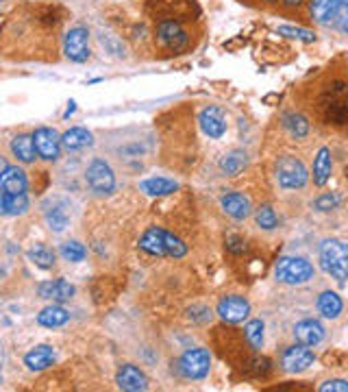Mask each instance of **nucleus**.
Returning <instances> with one entry per match:
<instances>
[{
	"instance_id": "obj_17",
	"label": "nucleus",
	"mask_w": 348,
	"mask_h": 392,
	"mask_svg": "<svg viewBox=\"0 0 348 392\" xmlns=\"http://www.w3.org/2000/svg\"><path fill=\"white\" fill-rule=\"evenodd\" d=\"M220 205L222 209L229 213L231 218L235 220H244L250 216V200L244 196V194H239V192H231V194H224L220 198Z\"/></svg>"
},
{
	"instance_id": "obj_24",
	"label": "nucleus",
	"mask_w": 348,
	"mask_h": 392,
	"mask_svg": "<svg viewBox=\"0 0 348 392\" xmlns=\"http://www.w3.org/2000/svg\"><path fill=\"white\" fill-rule=\"evenodd\" d=\"M248 166V155L244 151H231L226 153V155L220 157V170L226 174V177H237L244 168Z\"/></svg>"
},
{
	"instance_id": "obj_32",
	"label": "nucleus",
	"mask_w": 348,
	"mask_h": 392,
	"mask_svg": "<svg viewBox=\"0 0 348 392\" xmlns=\"http://www.w3.org/2000/svg\"><path fill=\"white\" fill-rule=\"evenodd\" d=\"M285 127L294 138H305L309 133V122L303 116H296V114L285 116Z\"/></svg>"
},
{
	"instance_id": "obj_20",
	"label": "nucleus",
	"mask_w": 348,
	"mask_h": 392,
	"mask_svg": "<svg viewBox=\"0 0 348 392\" xmlns=\"http://www.w3.org/2000/svg\"><path fill=\"white\" fill-rule=\"evenodd\" d=\"M55 362V349L48 347V344H40V347L31 349L24 355V364H27L29 371H44V368L53 366Z\"/></svg>"
},
{
	"instance_id": "obj_37",
	"label": "nucleus",
	"mask_w": 348,
	"mask_h": 392,
	"mask_svg": "<svg viewBox=\"0 0 348 392\" xmlns=\"http://www.w3.org/2000/svg\"><path fill=\"white\" fill-rule=\"evenodd\" d=\"M320 392H348L346 379H329V382L320 384Z\"/></svg>"
},
{
	"instance_id": "obj_15",
	"label": "nucleus",
	"mask_w": 348,
	"mask_h": 392,
	"mask_svg": "<svg viewBox=\"0 0 348 392\" xmlns=\"http://www.w3.org/2000/svg\"><path fill=\"white\" fill-rule=\"evenodd\" d=\"M3 194H27V174L18 166L3 164V177H0Z\"/></svg>"
},
{
	"instance_id": "obj_6",
	"label": "nucleus",
	"mask_w": 348,
	"mask_h": 392,
	"mask_svg": "<svg viewBox=\"0 0 348 392\" xmlns=\"http://www.w3.org/2000/svg\"><path fill=\"white\" fill-rule=\"evenodd\" d=\"M209 366H211V358H209V351L207 349H187L181 360H178V371H181L183 377L187 379H202L207 377L209 373Z\"/></svg>"
},
{
	"instance_id": "obj_26",
	"label": "nucleus",
	"mask_w": 348,
	"mask_h": 392,
	"mask_svg": "<svg viewBox=\"0 0 348 392\" xmlns=\"http://www.w3.org/2000/svg\"><path fill=\"white\" fill-rule=\"evenodd\" d=\"M142 192H146L148 196H168V194H174L178 190L176 181L170 179H163V177H155V179H146L139 183Z\"/></svg>"
},
{
	"instance_id": "obj_18",
	"label": "nucleus",
	"mask_w": 348,
	"mask_h": 392,
	"mask_svg": "<svg viewBox=\"0 0 348 392\" xmlns=\"http://www.w3.org/2000/svg\"><path fill=\"white\" fill-rule=\"evenodd\" d=\"M44 218L48 222V227L59 233V231H64L70 224V209H68L66 203H62V200H53V203L46 205Z\"/></svg>"
},
{
	"instance_id": "obj_29",
	"label": "nucleus",
	"mask_w": 348,
	"mask_h": 392,
	"mask_svg": "<svg viewBox=\"0 0 348 392\" xmlns=\"http://www.w3.org/2000/svg\"><path fill=\"white\" fill-rule=\"evenodd\" d=\"M29 259L33 261L35 266H40V268H44V270H48V268L55 266V253H53L48 246H44V244H35L31 251H29Z\"/></svg>"
},
{
	"instance_id": "obj_5",
	"label": "nucleus",
	"mask_w": 348,
	"mask_h": 392,
	"mask_svg": "<svg viewBox=\"0 0 348 392\" xmlns=\"http://www.w3.org/2000/svg\"><path fill=\"white\" fill-rule=\"evenodd\" d=\"M85 181L92 192L98 196H107L116 190V174L111 170V166L101 157L90 161L88 170H85Z\"/></svg>"
},
{
	"instance_id": "obj_35",
	"label": "nucleus",
	"mask_w": 348,
	"mask_h": 392,
	"mask_svg": "<svg viewBox=\"0 0 348 392\" xmlns=\"http://www.w3.org/2000/svg\"><path fill=\"white\" fill-rule=\"evenodd\" d=\"M344 35H348V0H340L338 7V18H335V25Z\"/></svg>"
},
{
	"instance_id": "obj_38",
	"label": "nucleus",
	"mask_w": 348,
	"mask_h": 392,
	"mask_svg": "<svg viewBox=\"0 0 348 392\" xmlns=\"http://www.w3.org/2000/svg\"><path fill=\"white\" fill-rule=\"evenodd\" d=\"M285 3H290V5H298L301 0H285Z\"/></svg>"
},
{
	"instance_id": "obj_34",
	"label": "nucleus",
	"mask_w": 348,
	"mask_h": 392,
	"mask_svg": "<svg viewBox=\"0 0 348 392\" xmlns=\"http://www.w3.org/2000/svg\"><path fill=\"white\" fill-rule=\"evenodd\" d=\"M279 33L285 35V38H292V40H301V42H314L316 35L311 31L305 29H294V27H279Z\"/></svg>"
},
{
	"instance_id": "obj_1",
	"label": "nucleus",
	"mask_w": 348,
	"mask_h": 392,
	"mask_svg": "<svg viewBox=\"0 0 348 392\" xmlns=\"http://www.w3.org/2000/svg\"><path fill=\"white\" fill-rule=\"evenodd\" d=\"M139 248L148 255L157 257H183L187 253V246L183 244V240H178L174 233L161 227H150L144 231V235L139 237Z\"/></svg>"
},
{
	"instance_id": "obj_39",
	"label": "nucleus",
	"mask_w": 348,
	"mask_h": 392,
	"mask_svg": "<svg viewBox=\"0 0 348 392\" xmlns=\"http://www.w3.org/2000/svg\"><path fill=\"white\" fill-rule=\"evenodd\" d=\"M266 3H277V0H266Z\"/></svg>"
},
{
	"instance_id": "obj_12",
	"label": "nucleus",
	"mask_w": 348,
	"mask_h": 392,
	"mask_svg": "<svg viewBox=\"0 0 348 392\" xmlns=\"http://www.w3.org/2000/svg\"><path fill=\"white\" fill-rule=\"evenodd\" d=\"M116 382L120 390H126V392H139V390H146L148 388V379L144 375L137 366L133 364H124L118 368V375H116Z\"/></svg>"
},
{
	"instance_id": "obj_36",
	"label": "nucleus",
	"mask_w": 348,
	"mask_h": 392,
	"mask_svg": "<svg viewBox=\"0 0 348 392\" xmlns=\"http://www.w3.org/2000/svg\"><path fill=\"white\" fill-rule=\"evenodd\" d=\"M338 203H340V198L335 196V194H322V196L316 198L314 207H316L318 211H331V209L338 207Z\"/></svg>"
},
{
	"instance_id": "obj_22",
	"label": "nucleus",
	"mask_w": 348,
	"mask_h": 392,
	"mask_svg": "<svg viewBox=\"0 0 348 392\" xmlns=\"http://www.w3.org/2000/svg\"><path fill=\"white\" fill-rule=\"evenodd\" d=\"M92 144H94V138H92L90 131L83 129V127H75L62 135V146L66 151H81V148L92 146Z\"/></svg>"
},
{
	"instance_id": "obj_10",
	"label": "nucleus",
	"mask_w": 348,
	"mask_h": 392,
	"mask_svg": "<svg viewBox=\"0 0 348 392\" xmlns=\"http://www.w3.org/2000/svg\"><path fill=\"white\" fill-rule=\"evenodd\" d=\"M316 355L307 344H296V347H290L283 355H281V364L287 373H303L314 364Z\"/></svg>"
},
{
	"instance_id": "obj_13",
	"label": "nucleus",
	"mask_w": 348,
	"mask_h": 392,
	"mask_svg": "<svg viewBox=\"0 0 348 392\" xmlns=\"http://www.w3.org/2000/svg\"><path fill=\"white\" fill-rule=\"evenodd\" d=\"M38 292H40L42 299H46V301L66 303V301L72 299V296H75L77 288L72 286L70 281H66V279H53V281H44V283H40Z\"/></svg>"
},
{
	"instance_id": "obj_16",
	"label": "nucleus",
	"mask_w": 348,
	"mask_h": 392,
	"mask_svg": "<svg viewBox=\"0 0 348 392\" xmlns=\"http://www.w3.org/2000/svg\"><path fill=\"white\" fill-rule=\"evenodd\" d=\"M294 338L301 344H307V347H316V344L325 340V327H322L314 318H305V320H301V323H296Z\"/></svg>"
},
{
	"instance_id": "obj_23",
	"label": "nucleus",
	"mask_w": 348,
	"mask_h": 392,
	"mask_svg": "<svg viewBox=\"0 0 348 392\" xmlns=\"http://www.w3.org/2000/svg\"><path fill=\"white\" fill-rule=\"evenodd\" d=\"M11 153L14 157H18L24 164H33L38 155V148H35V140L33 135H18L11 140Z\"/></svg>"
},
{
	"instance_id": "obj_31",
	"label": "nucleus",
	"mask_w": 348,
	"mask_h": 392,
	"mask_svg": "<svg viewBox=\"0 0 348 392\" xmlns=\"http://www.w3.org/2000/svg\"><path fill=\"white\" fill-rule=\"evenodd\" d=\"M244 334H246L248 344H250V347H253L255 351H259V349L263 347V323H261L259 318L248 320V325H246V329H244Z\"/></svg>"
},
{
	"instance_id": "obj_25",
	"label": "nucleus",
	"mask_w": 348,
	"mask_h": 392,
	"mask_svg": "<svg viewBox=\"0 0 348 392\" xmlns=\"http://www.w3.org/2000/svg\"><path fill=\"white\" fill-rule=\"evenodd\" d=\"M333 170V161H331V151L329 148H320L318 155L314 159V183L322 187L331 177Z\"/></svg>"
},
{
	"instance_id": "obj_4",
	"label": "nucleus",
	"mask_w": 348,
	"mask_h": 392,
	"mask_svg": "<svg viewBox=\"0 0 348 392\" xmlns=\"http://www.w3.org/2000/svg\"><path fill=\"white\" fill-rule=\"evenodd\" d=\"M309 179V172L301 159L285 155L277 161V183L283 190H301Z\"/></svg>"
},
{
	"instance_id": "obj_11",
	"label": "nucleus",
	"mask_w": 348,
	"mask_h": 392,
	"mask_svg": "<svg viewBox=\"0 0 348 392\" xmlns=\"http://www.w3.org/2000/svg\"><path fill=\"white\" fill-rule=\"evenodd\" d=\"M250 314V305L244 296H224L218 303V316L226 323H242L244 318H248Z\"/></svg>"
},
{
	"instance_id": "obj_7",
	"label": "nucleus",
	"mask_w": 348,
	"mask_h": 392,
	"mask_svg": "<svg viewBox=\"0 0 348 392\" xmlns=\"http://www.w3.org/2000/svg\"><path fill=\"white\" fill-rule=\"evenodd\" d=\"M157 42L168 51H181L189 44V35L176 20H161L157 25Z\"/></svg>"
},
{
	"instance_id": "obj_2",
	"label": "nucleus",
	"mask_w": 348,
	"mask_h": 392,
	"mask_svg": "<svg viewBox=\"0 0 348 392\" xmlns=\"http://www.w3.org/2000/svg\"><path fill=\"white\" fill-rule=\"evenodd\" d=\"M318 259L322 270L327 272L331 279L338 283H344L348 279V246L335 237L322 240L318 246Z\"/></svg>"
},
{
	"instance_id": "obj_30",
	"label": "nucleus",
	"mask_w": 348,
	"mask_h": 392,
	"mask_svg": "<svg viewBox=\"0 0 348 392\" xmlns=\"http://www.w3.org/2000/svg\"><path fill=\"white\" fill-rule=\"evenodd\" d=\"M255 222H257L259 229L272 231V229H277L279 218H277V213H274V209L270 205H263V207H259L255 211Z\"/></svg>"
},
{
	"instance_id": "obj_28",
	"label": "nucleus",
	"mask_w": 348,
	"mask_h": 392,
	"mask_svg": "<svg viewBox=\"0 0 348 392\" xmlns=\"http://www.w3.org/2000/svg\"><path fill=\"white\" fill-rule=\"evenodd\" d=\"M0 209L5 216H18L29 209L27 194H0Z\"/></svg>"
},
{
	"instance_id": "obj_8",
	"label": "nucleus",
	"mask_w": 348,
	"mask_h": 392,
	"mask_svg": "<svg viewBox=\"0 0 348 392\" xmlns=\"http://www.w3.org/2000/svg\"><path fill=\"white\" fill-rule=\"evenodd\" d=\"M90 33L85 27H75L66 33V40H64V51L68 55V59L77 64L88 62L90 57Z\"/></svg>"
},
{
	"instance_id": "obj_19",
	"label": "nucleus",
	"mask_w": 348,
	"mask_h": 392,
	"mask_svg": "<svg viewBox=\"0 0 348 392\" xmlns=\"http://www.w3.org/2000/svg\"><path fill=\"white\" fill-rule=\"evenodd\" d=\"M338 7L340 0H311V16L322 27H331L335 25V18H338Z\"/></svg>"
},
{
	"instance_id": "obj_33",
	"label": "nucleus",
	"mask_w": 348,
	"mask_h": 392,
	"mask_svg": "<svg viewBox=\"0 0 348 392\" xmlns=\"http://www.w3.org/2000/svg\"><path fill=\"white\" fill-rule=\"evenodd\" d=\"M62 257L66 259V261H83L85 259V255H88V251H85V246L83 244H79V242H66V244H62Z\"/></svg>"
},
{
	"instance_id": "obj_14",
	"label": "nucleus",
	"mask_w": 348,
	"mask_h": 392,
	"mask_svg": "<svg viewBox=\"0 0 348 392\" xmlns=\"http://www.w3.org/2000/svg\"><path fill=\"white\" fill-rule=\"evenodd\" d=\"M200 129L205 131V135L213 138V140H218L224 135V131H226V120H224V114L218 109V107H205V109L200 112Z\"/></svg>"
},
{
	"instance_id": "obj_3",
	"label": "nucleus",
	"mask_w": 348,
	"mask_h": 392,
	"mask_svg": "<svg viewBox=\"0 0 348 392\" xmlns=\"http://www.w3.org/2000/svg\"><path fill=\"white\" fill-rule=\"evenodd\" d=\"M274 277L283 283H290V286H301V283L314 279V264L305 257L285 255L274 266Z\"/></svg>"
},
{
	"instance_id": "obj_21",
	"label": "nucleus",
	"mask_w": 348,
	"mask_h": 392,
	"mask_svg": "<svg viewBox=\"0 0 348 392\" xmlns=\"http://www.w3.org/2000/svg\"><path fill=\"white\" fill-rule=\"evenodd\" d=\"M70 320V312L66 307H62L59 303H53L44 307V310L38 314V323L42 327H48V329H55V327H64Z\"/></svg>"
},
{
	"instance_id": "obj_27",
	"label": "nucleus",
	"mask_w": 348,
	"mask_h": 392,
	"mask_svg": "<svg viewBox=\"0 0 348 392\" xmlns=\"http://www.w3.org/2000/svg\"><path fill=\"white\" fill-rule=\"evenodd\" d=\"M342 299L335 292L327 290V292H322L318 296V312L325 316V318H338L342 314Z\"/></svg>"
},
{
	"instance_id": "obj_9",
	"label": "nucleus",
	"mask_w": 348,
	"mask_h": 392,
	"mask_svg": "<svg viewBox=\"0 0 348 392\" xmlns=\"http://www.w3.org/2000/svg\"><path fill=\"white\" fill-rule=\"evenodd\" d=\"M35 140V148H38V155L46 161H55L62 153V138L57 135L55 129H48V127H40L38 131L33 133Z\"/></svg>"
}]
</instances>
